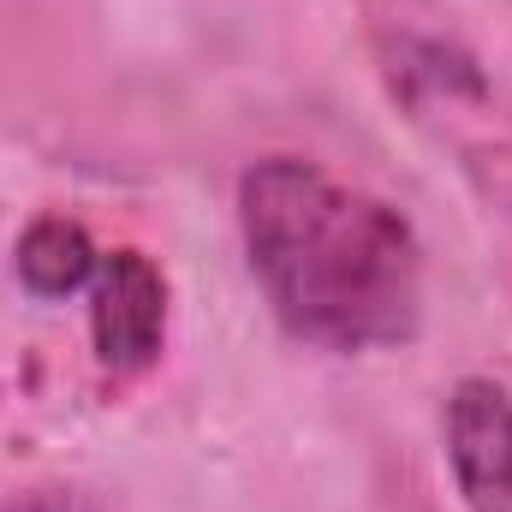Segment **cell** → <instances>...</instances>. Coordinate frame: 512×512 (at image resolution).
<instances>
[{
    "label": "cell",
    "mask_w": 512,
    "mask_h": 512,
    "mask_svg": "<svg viewBox=\"0 0 512 512\" xmlns=\"http://www.w3.org/2000/svg\"><path fill=\"white\" fill-rule=\"evenodd\" d=\"M239 215L256 280L292 334L364 352L417 328V239L387 203L274 155L245 173Z\"/></svg>",
    "instance_id": "obj_1"
},
{
    "label": "cell",
    "mask_w": 512,
    "mask_h": 512,
    "mask_svg": "<svg viewBox=\"0 0 512 512\" xmlns=\"http://www.w3.org/2000/svg\"><path fill=\"white\" fill-rule=\"evenodd\" d=\"M447 459L471 512H512V393L501 382L471 376L453 387Z\"/></svg>",
    "instance_id": "obj_2"
},
{
    "label": "cell",
    "mask_w": 512,
    "mask_h": 512,
    "mask_svg": "<svg viewBox=\"0 0 512 512\" xmlns=\"http://www.w3.org/2000/svg\"><path fill=\"white\" fill-rule=\"evenodd\" d=\"M90 328H96V358L114 376H137L155 364L167 328V286L143 251H114L102 262Z\"/></svg>",
    "instance_id": "obj_3"
},
{
    "label": "cell",
    "mask_w": 512,
    "mask_h": 512,
    "mask_svg": "<svg viewBox=\"0 0 512 512\" xmlns=\"http://www.w3.org/2000/svg\"><path fill=\"white\" fill-rule=\"evenodd\" d=\"M18 274H24L30 292L66 298V292H78V286H90V280L102 274V256H96L90 233H84L78 221L42 215V221H30L24 239H18Z\"/></svg>",
    "instance_id": "obj_4"
},
{
    "label": "cell",
    "mask_w": 512,
    "mask_h": 512,
    "mask_svg": "<svg viewBox=\"0 0 512 512\" xmlns=\"http://www.w3.org/2000/svg\"><path fill=\"white\" fill-rule=\"evenodd\" d=\"M0 512H108V507L84 489H30V495L0 501Z\"/></svg>",
    "instance_id": "obj_5"
}]
</instances>
